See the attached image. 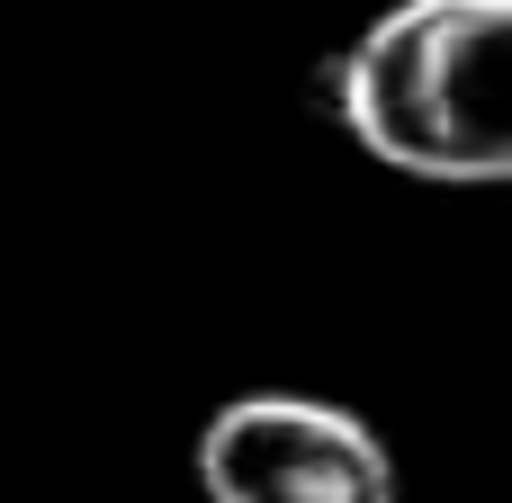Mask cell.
Instances as JSON below:
<instances>
[{
  "label": "cell",
  "instance_id": "6da1fadb",
  "mask_svg": "<svg viewBox=\"0 0 512 503\" xmlns=\"http://www.w3.org/2000/svg\"><path fill=\"white\" fill-rule=\"evenodd\" d=\"M504 36L512 0H396L324 63V108L378 171L495 189L512 171Z\"/></svg>",
  "mask_w": 512,
  "mask_h": 503
},
{
  "label": "cell",
  "instance_id": "7a4b0ae2",
  "mask_svg": "<svg viewBox=\"0 0 512 503\" xmlns=\"http://www.w3.org/2000/svg\"><path fill=\"white\" fill-rule=\"evenodd\" d=\"M189 468L207 503H396V450L378 423L288 387L225 396L198 423Z\"/></svg>",
  "mask_w": 512,
  "mask_h": 503
}]
</instances>
